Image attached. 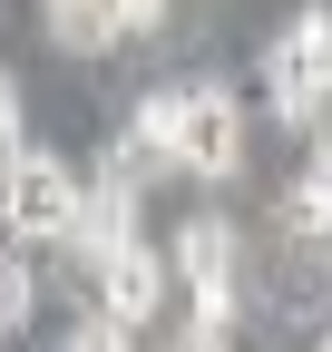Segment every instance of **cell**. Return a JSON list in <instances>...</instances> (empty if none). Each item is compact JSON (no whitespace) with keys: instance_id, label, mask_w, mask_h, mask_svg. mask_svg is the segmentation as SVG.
I'll use <instances>...</instances> for the list:
<instances>
[{"instance_id":"obj_1","label":"cell","mask_w":332,"mask_h":352,"mask_svg":"<svg viewBox=\"0 0 332 352\" xmlns=\"http://www.w3.org/2000/svg\"><path fill=\"white\" fill-rule=\"evenodd\" d=\"M0 226H10L20 245H59L78 226V176L49 147H20L10 166H0Z\"/></svg>"},{"instance_id":"obj_2","label":"cell","mask_w":332,"mask_h":352,"mask_svg":"<svg viewBox=\"0 0 332 352\" xmlns=\"http://www.w3.org/2000/svg\"><path fill=\"white\" fill-rule=\"evenodd\" d=\"M176 166L186 176H235L244 166V108L225 98L215 78H195L186 108H176Z\"/></svg>"},{"instance_id":"obj_3","label":"cell","mask_w":332,"mask_h":352,"mask_svg":"<svg viewBox=\"0 0 332 352\" xmlns=\"http://www.w3.org/2000/svg\"><path fill=\"white\" fill-rule=\"evenodd\" d=\"M59 245L98 274L117 245H137V186H128V176H98V186H78V226H69Z\"/></svg>"},{"instance_id":"obj_4","label":"cell","mask_w":332,"mask_h":352,"mask_svg":"<svg viewBox=\"0 0 332 352\" xmlns=\"http://www.w3.org/2000/svg\"><path fill=\"white\" fill-rule=\"evenodd\" d=\"M98 314H108L117 333L156 323V314H166V254H147V245H117V254L98 264Z\"/></svg>"},{"instance_id":"obj_5","label":"cell","mask_w":332,"mask_h":352,"mask_svg":"<svg viewBox=\"0 0 332 352\" xmlns=\"http://www.w3.org/2000/svg\"><path fill=\"white\" fill-rule=\"evenodd\" d=\"M166 274H186L195 294L205 284H235V226H225V215H186L176 245H166Z\"/></svg>"},{"instance_id":"obj_6","label":"cell","mask_w":332,"mask_h":352,"mask_svg":"<svg viewBox=\"0 0 332 352\" xmlns=\"http://www.w3.org/2000/svg\"><path fill=\"white\" fill-rule=\"evenodd\" d=\"M108 39H117V10H108V0H49V50L98 59Z\"/></svg>"},{"instance_id":"obj_7","label":"cell","mask_w":332,"mask_h":352,"mask_svg":"<svg viewBox=\"0 0 332 352\" xmlns=\"http://www.w3.org/2000/svg\"><path fill=\"white\" fill-rule=\"evenodd\" d=\"M176 108H186V88H147V98H137V127H128V147L166 176V166H176Z\"/></svg>"},{"instance_id":"obj_8","label":"cell","mask_w":332,"mask_h":352,"mask_svg":"<svg viewBox=\"0 0 332 352\" xmlns=\"http://www.w3.org/2000/svg\"><path fill=\"white\" fill-rule=\"evenodd\" d=\"M264 98H274V118H283V127H313V118L332 108V98H322V88H313V78H303L294 59H283V39H274V50H264Z\"/></svg>"},{"instance_id":"obj_9","label":"cell","mask_w":332,"mask_h":352,"mask_svg":"<svg viewBox=\"0 0 332 352\" xmlns=\"http://www.w3.org/2000/svg\"><path fill=\"white\" fill-rule=\"evenodd\" d=\"M283 235H313V245L332 235V176L322 166H303L294 186H283Z\"/></svg>"},{"instance_id":"obj_10","label":"cell","mask_w":332,"mask_h":352,"mask_svg":"<svg viewBox=\"0 0 332 352\" xmlns=\"http://www.w3.org/2000/svg\"><path fill=\"white\" fill-rule=\"evenodd\" d=\"M283 59H294V69L322 88V98H332V10H303L294 30H283Z\"/></svg>"},{"instance_id":"obj_11","label":"cell","mask_w":332,"mask_h":352,"mask_svg":"<svg viewBox=\"0 0 332 352\" xmlns=\"http://www.w3.org/2000/svg\"><path fill=\"white\" fill-rule=\"evenodd\" d=\"M29 314H39V274H29L20 245H0V333H20Z\"/></svg>"},{"instance_id":"obj_12","label":"cell","mask_w":332,"mask_h":352,"mask_svg":"<svg viewBox=\"0 0 332 352\" xmlns=\"http://www.w3.org/2000/svg\"><path fill=\"white\" fill-rule=\"evenodd\" d=\"M59 352H128V333H117L108 314H88V323H69V333H59Z\"/></svg>"},{"instance_id":"obj_13","label":"cell","mask_w":332,"mask_h":352,"mask_svg":"<svg viewBox=\"0 0 332 352\" xmlns=\"http://www.w3.org/2000/svg\"><path fill=\"white\" fill-rule=\"evenodd\" d=\"M108 10H117V39H128V30H137V39L166 30V0H108Z\"/></svg>"},{"instance_id":"obj_14","label":"cell","mask_w":332,"mask_h":352,"mask_svg":"<svg viewBox=\"0 0 332 352\" xmlns=\"http://www.w3.org/2000/svg\"><path fill=\"white\" fill-rule=\"evenodd\" d=\"M20 147H29V138H20V88H10V78H0V166H10Z\"/></svg>"},{"instance_id":"obj_15","label":"cell","mask_w":332,"mask_h":352,"mask_svg":"<svg viewBox=\"0 0 332 352\" xmlns=\"http://www.w3.org/2000/svg\"><path fill=\"white\" fill-rule=\"evenodd\" d=\"M303 138H313V166H322V176H332V108H322V118H313V127H303Z\"/></svg>"},{"instance_id":"obj_16","label":"cell","mask_w":332,"mask_h":352,"mask_svg":"<svg viewBox=\"0 0 332 352\" xmlns=\"http://www.w3.org/2000/svg\"><path fill=\"white\" fill-rule=\"evenodd\" d=\"M176 352H235V342H225V333H195V323H186V342H176Z\"/></svg>"},{"instance_id":"obj_17","label":"cell","mask_w":332,"mask_h":352,"mask_svg":"<svg viewBox=\"0 0 332 352\" xmlns=\"http://www.w3.org/2000/svg\"><path fill=\"white\" fill-rule=\"evenodd\" d=\"M313 352H332V333H322V342H313Z\"/></svg>"},{"instance_id":"obj_18","label":"cell","mask_w":332,"mask_h":352,"mask_svg":"<svg viewBox=\"0 0 332 352\" xmlns=\"http://www.w3.org/2000/svg\"><path fill=\"white\" fill-rule=\"evenodd\" d=\"M0 352H10V333H0Z\"/></svg>"},{"instance_id":"obj_19","label":"cell","mask_w":332,"mask_h":352,"mask_svg":"<svg viewBox=\"0 0 332 352\" xmlns=\"http://www.w3.org/2000/svg\"><path fill=\"white\" fill-rule=\"evenodd\" d=\"M0 78H10V69H0Z\"/></svg>"},{"instance_id":"obj_20","label":"cell","mask_w":332,"mask_h":352,"mask_svg":"<svg viewBox=\"0 0 332 352\" xmlns=\"http://www.w3.org/2000/svg\"><path fill=\"white\" fill-rule=\"evenodd\" d=\"M128 352H137V342H128Z\"/></svg>"}]
</instances>
